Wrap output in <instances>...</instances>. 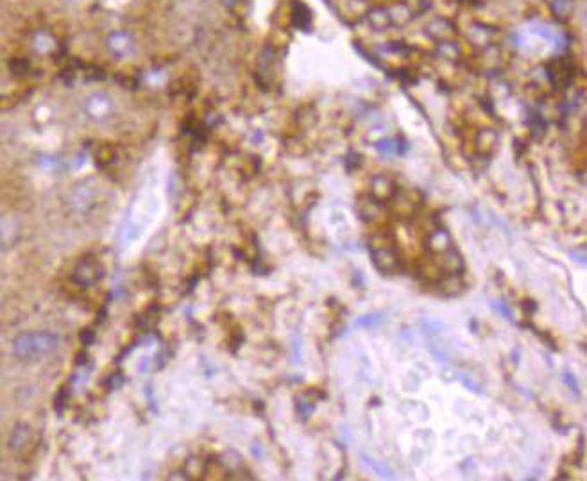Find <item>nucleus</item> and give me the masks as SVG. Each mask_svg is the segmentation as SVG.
I'll return each mask as SVG.
<instances>
[{"mask_svg": "<svg viewBox=\"0 0 587 481\" xmlns=\"http://www.w3.org/2000/svg\"><path fill=\"white\" fill-rule=\"evenodd\" d=\"M106 45H108L109 52H111L115 57H131L134 54V48H136V44H134L133 36L129 35V33H124V30H117V33H111V35L108 36V42H106Z\"/></svg>", "mask_w": 587, "mask_h": 481, "instance_id": "nucleus-2", "label": "nucleus"}, {"mask_svg": "<svg viewBox=\"0 0 587 481\" xmlns=\"http://www.w3.org/2000/svg\"><path fill=\"white\" fill-rule=\"evenodd\" d=\"M30 440V428L27 424H18L11 435H9L8 446L11 451H22L24 447L29 446Z\"/></svg>", "mask_w": 587, "mask_h": 481, "instance_id": "nucleus-5", "label": "nucleus"}, {"mask_svg": "<svg viewBox=\"0 0 587 481\" xmlns=\"http://www.w3.org/2000/svg\"><path fill=\"white\" fill-rule=\"evenodd\" d=\"M100 269L96 262L91 260H82L81 263L75 265L73 269V281H78L82 287H90L91 283H96L100 278Z\"/></svg>", "mask_w": 587, "mask_h": 481, "instance_id": "nucleus-4", "label": "nucleus"}, {"mask_svg": "<svg viewBox=\"0 0 587 481\" xmlns=\"http://www.w3.org/2000/svg\"><path fill=\"white\" fill-rule=\"evenodd\" d=\"M113 109V100L106 93H96L84 100V111L91 120H104Z\"/></svg>", "mask_w": 587, "mask_h": 481, "instance_id": "nucleus-3", "label": "nucleus"}, {"mask_svg": "<svg viewBox=\"0 0 587 481\" xmlns=\"http://www.w3.org/2000/svg\"><path fill=\"white\" fill-rule=\"evenodd\" d=\"M60 338L47 331L20 335L13 342V354L22 361H38L56 351Z\"/></svg>", "mask_w": 587, "mask_h": 481, "instance_id": "nucleus-1", "label": "nucleus"}]
</instances>
